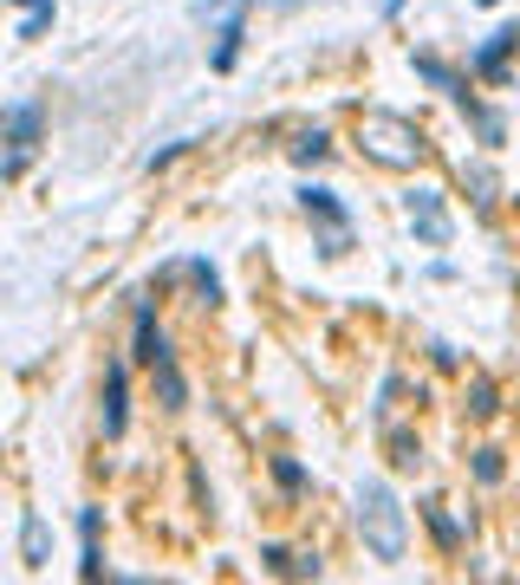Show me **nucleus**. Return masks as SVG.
<instances>
[{
	"label": "nucleus",
	"mask_w": 520,
	"mask_h": 585,
	"mask_svg": "<svg viewBox=\"0 0 520 585\" xmlns=\"http://www.w3.org/2000/svg\"><path fill=\"white\" fill-rule=\"evenodd\" d=\"M384 442H390V462H397L403 475H417V468H423V442L410 437V430H384Z\"/></svg>",
	"instance_id": "2eb2a0df"
},
{
	"label": "nucleus",
	"mask_w": 520,
	"mask_h": 585,
	"mask_svg": "<svg viewBox=\"0 0 520 585\" xmlns=\"http://www.w3.org/2000/svg\"><path fill=\"white\" fill-rule=\"evenodd\" d=\"M124 423H131V371L124 358H111L104 365V437H124Z\"/></svg>",
	"instance_id": "6e6552de"
},
{
	"label": "nucleus",
	"mask_w": 520,
	"mask_h": 585,
	"mask_svg": "<svg viewBox=\"0 0 520 585\" xmlns=\"http://www.w3.org/2000/svg\"><path fill=\"white\" fill-rule=\"evenodd\" d=\"M150 377H156V397H163V410H182V404H189V384H182V371H176V358L150 365Z\"/></svg>",
	"instance_id": "f8f14e48"
},
{
	"label": "nucleus",
	"mask_w": 520,
	"mask_h": 585,
	"mask_svg": "<svg viewBox=\"0 0 520 585\" xmlns=\"http://www.w3.org/2000/svg\"><path fill=\"white\" fill-rule=\"evenodd\" d=\"M423 520H430V533L443 540V553H455V547H462V520H455L449 508H436V501H423Z\"/></svg>",
	"instance_id": "dca6fc26"
},
{
	"label": "nucleus",
	"mask_w": 520,
	"mask_h": 585,
	"mask_svg": "<svg viewBox=\"0 0 520 585\" xmlns=\"http://www.w3.org/2000/svg\"><path fill=\"white\" fill-rule=\"evenodd\" d=\"M299 209L325 228V234H319V254H325V261H339V254L352 247V209H345L325 183H306V189H299Z\"/></svg>",
	"instance_id": "7ed1b4c3"
},
{
	"label": "nucleus",
	"mask_w": 520,
	"mask_h": 585,
	"mask_svg": "<svg viewBox=\"0 0 520 585\" xmlns=\"http://www.w3.org/2000/svg\"><path fill=\"white\" fill-rule=\"evenodd\" d=\"M241 40H247V26H241V13H222V33H215V53H209V66H215V73H234V59H241Z\"/></svg>",
	"instance_id": "9b49d317"
},
{
	"label": "nucleus",
	"mask_w": 520,
	"mask_h": 585,
	"mask_svg": "<svg viewBox=\"0 0 520 585\" xmlns=\"http://www.w3.org/2000/svg\"><path fill=\"white\" fill-rule=\"evenodd\" d=\"M325 156H332V137H325V131H299L294 163H325Z\"/></svg>",
	"instance_id": "a211bd4d"
},
{
	"label": "nucleus",
	"mask_w": 520,
	"mask_h": 585,
	"mask_svg": "<svg viewBox=\"0 0 520 585\" xmlns=\"http://www.w3.org/2000/svg\"><path fill=\"white\" fill-rule=\"evenodd\" d=\"M274 482H280L287 495H299V488H306V468H299L294 455H274Z\"/></svg>",
	"instance_id": "aec40b11"
},
{
	"label": "nucleus",
	"mask_w": 520,
	"mask_h": 585,
	"mask_svg": "<svg viewBox=\"0 0 520 585\" xmlns=\"http://www.w3.org/2000/svg\"><path fill=\"white\" fill-rule=\"evenodd\" d=\"M358 533H365V547H372L384 566H397L403 560V508H397V495L384 488V482H358Z\"/></svg>",
	"instance_id": "f03ea898"
},
{
	"label": "nucleus",
	"mask_w": 520,
	"mask_h": 585,
	"mask_svg": "<svg viewBox=\"0 0 520 585\" xmlns=\"http://www.w3.org/2000/svg\"><path fill=\"white\" fill-rule=\"evenodd\" d=\"M98 520H104L98 508H78V533H85V540H98Z\"/></svg>",
	"instance_id": "5701e85b"
},
{
	"label": "nucleus",
	"mask_w": 520,
	"mask_h": 585,
	"mask_svg": "<svg viewBox=\"0 0 520 585\" xmlns=\"http://www.w3.org/2000/svg\"><path fill=\"white\" fill-rule=\"evenodd\" d=\"M20 553H26V566H46V553H53V527H46L40 514H26V527H20Z\"/></svg>",
	"instance_id": "ddd939ff"
},
{
	"label": "nucleus",
	"mask_w": 520,
	"mask_h": 585,
	"mask_svg": "<svg viewBox=\"0 0 520 585\" xmlns=\"http://www.w3.org/2000/svg\"><path fill=\"white\" fill-rule=\"evenodd\" d=\"M468 189H475V209H495V176H488V169H475Z\"/></svg>",
	"instance_id": "4be33fe9"
},
{
	"label": "nucleus",
	"mask_w": 520,
	"mask_h": 585,
	"mask_svg": "<svg viewBox=\"0 0 520 585\" xmlns=\"http://www.w3.org/2000/svg\"><path fill=\"white\" fill-rule=\"evenodd\" d=\"M384 13H390V20H397V13H403V0H384Z\"/></svg>",
	"instance_id": "b1692460"
},
{
	"label": "nucleus",
	"mask_w": 520,
	"mask_h": 585,
	"mask_svg": "<svg viewBox=\"0 0 520 585\" xmlns=\"http://www.w3.org/2000/svg\"><path fill=\"white\" fill-rule=\"evenodd\" d=\"M176 274H182V280H196L202 306H215V299H222V274H215L209 261H176Z\"/></svg>",
	"instance_id": "4468645a"
},
{
	"label": "nucleus",
	"mask_w": 520,
	"mask_h": 585,
	"mask_svg": "<svg viewBox=\"0 0 520 585\" xmlns=\"http://www.w3.org/2000/svg\"><path fill=\"white\" fill-rule=\"evenodd\" d=\"M410 66H417V78H423V85H436L443 98H455L462 111L475 104V91H468V73H455L449 59H436V53H410Z\"/></svg>",
	"instance_id": "0eeeda50"
},
{
	"label": "nucleus",
	"mask_w": 520,
	"mask_h": 585,
	"mask_svg": "<svg viewBox=\"0 0 520 585\" xmlns=\"http://www.w3.org/2000/svg\"><path fill=\"white\" fill-rule=\"evenodd\" d=\"M501 475H508L501 449H475V482H482V488H501Z\"/></svg>",
	"instance_id": "f3484780"
},
{
	"label": "nucleus",
	"mask_w": 520,
	"mask_h": 585,
	"mask_svg": "<svg viewBox=\"0 0 520 585\" xmlns=\"http://www.w3.org/2000/svg\"><path fill=\"white\" fill-rule=\"evenodd\" d=\"M20 7H53V0H20Z\"/></svg>",
	"instance_id": "393cba45"
},
{
	"label": "nucleus",
	"mask_w": 520,
	"mask_h": 585,
	"mask_svg": "<svg viewBox=\"0 0 520 585\" xmlns=\"http://www.w3.org/2000/svg\"><path fill=\"white\" fill-rule=\"evenodd\" d=\"M403 209H410V228H417V241H423V247H449L455 221H449V209H443V196H436V189H410V196H403Z\"/></svg>",
	"instance_id": "39448f33"
},
{
	"label": "nucleus",
	"mask_w": 520,
	"mask_h": 585,
	"mask_svg": "<svg viewBox=\"0 0 520 585\" xmlns=\"http://www.w3.org/2000/svg\"><path fill=\"white\" fill-rule=\"evenodd\" d=\"M53 26V7H26V20H20V40H40Z\"/></svg>",
	"instance_id": "412c9836"
},
{
	"label": "nucleus",
	"mask_w": 520,
	"mask_h": 585,
	"mask_svg": "<svg viewBox=\"0 0 520 585\" xmlns=\"http://www.w3.org/2000/svg\"><path fill=\"white\" fill-rule=\"evenodd\" d=\"M40 131H46L40 98H13V104L0 111V144H7V156H26V150L40 144Z\"/></svg>",
	"instance_id": "20e7f679"
},
{
	"label": "nucleus",
	"mask_w": 520,
	"mask_h": 585,
	"mask_svg": "<svg viewBox=\"0 0 520 585\" xmlns=\"http://www.w3.org/2000/svg\"><path fill=\"white\" fill-rule=\"evenodd\" d=\"M131 358H137V365H163V358H176V352H169V339H163V325H156V312H150V306H137V339H131Z\"/></svg>",
	"instance_id": "1a4fd4ad"
},
{
	"label": "nucleus",
	"mask_w": 520,
	"mask_h": 585,
	"mask_svg": "<svg viewBox=\"0 0 520 585\" xmlns=\"http://www.w3.org/2000/svg\"><path fill=\"white\" fill-rule=\"evenodd\" d=\"M495 410H501V404H495V384L475 377V384H468V417H495Z\"/></svg>",
	"instance_id": "6ab92c4d"
},
{
	"label": "nucleus",
	"mask_w": 520,
	"mask_h": 585,
	"mask_svg": "<svg viewBox=\"0 0 520 585\" xmlns=\"http://www.w3.org/2000/svg\"><path fill=\"white\" fill-rule=\"evenodd\" d=\"M508 53H520V26L488 33V40L475 46V59H468V78H488V85H501V78H508Z\"/></svg>",
	"instance_id": "423d86ee"
},
{
	"label": "nucleus",
	"mask_w": 520,
	"mask_h": 585,
	"mask_svg": "<svg viewBox=\"0 0 520 585\" xmlns=\"http://www.w3.org/2000/svg\"><path fill=\"white\" fill-rule=\"evenodd\" d=\"M261 566L280 573V580H319V560L312 553H287V547H261Z\"/></svg>",
	"instance_id": "9d476101"
},
{
	"label": "nucleus",
	"mask_w": 520,
	"mask_h": 585,
	"mask_svg": "<svg viewBox=\"0 0 520 585\" xmlns=\"http://www.w3.org/2000/svg\"><path fill=\"white\" fill-rule=\"evenodd\" d=\"M358 144L372 156L377 169H417L423 163V131H417V118H403V111H365L358 118Z\"/></svg>",
	"instance_id": "f257e3e1"
}]
</instances>
